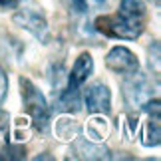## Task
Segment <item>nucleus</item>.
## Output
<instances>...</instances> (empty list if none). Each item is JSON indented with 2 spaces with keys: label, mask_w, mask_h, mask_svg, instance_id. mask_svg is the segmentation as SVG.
<instances>
[{
  "label": "nucleus",
  "mask_w": 161,
  "mask_h": 161,
  "mask_svg": "<svg viewBox=\"0 0 161 161\" xmlns=\"http://www.w3.org/2000/svg\"><path fill=\"white\" fill-rule=\"evenodd\" d=\"M145 8L139 0H121L119 12L109 16H100L96 20V30L109 38L135 40L143 32Z\"/></svg>",
  "instance_id": "obj_1"
},
{
  "label": "nucleus",
  "mask_w": 161,
  "mask_h": 161,
  "mask_svg": "<svg viewBox=\"0 0 161 161\" xmlns=\"http://www.w3.org/2000/svg\"><path fill=\"white\" fill-rule=\"evenodd\" d=\"M20 88H22V100L28 115L32 117L34 125L38 131H46L48 123H50V108H48L46 97L42 92L30 82L28 78H20Z\"/></svg>",
  "instance_id": "obj_2"
},
{
  "label": "nucleus",
  "mask_w": 161,
  "mask_h": 161,
  "mask_svg": "<svg viewBox=\"0 0 161 161\" xmlns=\"http://www.w3.org/2000/svg\"><path fill=\"white\" fill-rule=\"evenodd\" d=\"M14 24H18L20 28L28 30L34 38H38L42 44H48L50 40V32H48V22L42 12H38L36 8H22L14 14Z\"/></svg>",
  "instance_id": "obj_3"
},
{
  "label": "nucleus",
  "mask_w": 161,
  "mask_h": 161,
  "mask_svg": "<svg viewBox=\"0 0 161 161\" xmlns=\"http://www.w3.org/2000/svg\"><path fill=\"white\" fill-rule=\"evenodd\" d=\"M123 100L129 108H141L147 100H151V88L147 84V78L139 72L129 74V78L123 82Z\"/></svg>",
  "instance_id": "obj_4"
},
{
  "label": "nucleus",
  "mask_w": 161,
  "mask_h": 161,
  "mask_svg": "<svg viewBox=\"0 0 161 161\" xmlns=\"http://www.w3.org/2000/svg\"><path fill=\"white\" fill-rule=\"evenodd\" d=\"M106 66H108V70H111L114 74H123V76L139 72L137 58H135L133 52H129L125 46L111 48L109 54L106 56Z\"/></svg>",
  "instance_id": "obj_5"
},
{
  "label": "nucleus",
  "mask_w": 161,
  "mask_h": 161,
  "mask_svg": "<svg viewBox=\"0 0 161 161\" xmlns=\"http://www.w3.org/2000/svg\"><path fill=\"white\" fill-rule=\"evenodd\" d=\"M84 103H86V108H88L90 114H109V109H111V94H109V90H108V86L106 84H102V82H96V84H92L88 86V90H86V94H84Z\"/></svg>",
  "instance_id": "obj_6"
},
{
  "label": "nucleus",
  "mask_w": 161,
  "mask_h": 161,
  "mask_svg": "<svg viewBox=\"0 0 161 161\" xmlns=\"http://www.w3.org/2000/svg\"><path fill=\"white\" fill-rule=\"evenodd\" d=\"M94 72V58L90 54H80L76 62H74L72 70H70V76H68V86L70 88H80L86 80L92 76Z\"/></svg>",
  "instance_id": "obj_7"
},
{
  "label": "nucleus",
  "mask_w": 161,
  "mask_h": 161,
  "mask_svg": "<svg viewBox=\"0 0 161 161\" xmlns=\"http://www.w3.org/2000/svg\"><path fill=\"white\" fill-rule=\"evenodd\" d=\"M66 8L76 16H88L94 10H100L106 6V0H64Z\"/></svg>",
  "instance_id": "obj_8"
},
{
  "label": "nucleus",
  "mask_w": 161,
  "mask_h": 161,
  "mask_svg": "<svg viewBox=\"0 0 161 161\" xmlns=\"http://www.w3.org/2000/svg\"><path fill=\"white\" fill-rule=\"evenodd\" d=\"M80 108H82V102H80L78 88H70V86H68L66 90L60 92V96H58V109H62V111H78Z\"/></svg>",
  "instance_id": "obj_9"
},
{
  "label": "nucleus",
  "mask_w": 161,
  "mask_h": 161,
  "mask_svg": "<svg viewBox=\"0 0 161 161\" xmlns=\"http://www.w3.org/2000/svg\"><path fill=\"white\" fill-rule=\"evenodd\" d=\"M74 151H84L82 155H78L80 159H106V157H109L103 147L92 143V141H86V139H80L76 143V147H74Z\"/></svg>",
  "instance_id": "obj_10"
},
{
  "label": "nucleus",
  "mask_w": 161,
  "mask_h": 161,
  "mask_svg": "<svg viewBox=\"0 0 161 161\" xmlns=\"http://www.w3.org/2000/svg\"><path fill=\"white\" fill-rule=\"evenodd\" d=\"M6 94H8V78H6L4 70H2V68H0V103L4 102Z\"/></svg>",
  "instance_id": "obj_11"
},
{
  "label": "nucleus",
  "mask_w": 161,
  "mask_h": 161,
  "mask_svg": "<svg viewBox=\"0 0 161 161\" xmlns=\"http://www.w3.org/2000/svg\"><path fill=\"white\" fill-rule=\"evenodd\" d=\"M20 2L22 0H0V6H4V8H16Z\"/></svg>",
  "instance_id": "obj_12"
},
{
  "label": "nucleus",
  "mask_w": 161,
  "mask_h": 161,
  "mask_svg": "<svg viewBox=\"0 0 161 161\" xmlns=\"http://www.w3.org/2000/svg\"><path fill=\"white\" fill-rule=\"evenodd\" d=\"M149 2H153V6H155V8H159V0H149Z\"/></svg>",
  "instance_id": "obj_13"
}]
</instances>
